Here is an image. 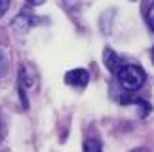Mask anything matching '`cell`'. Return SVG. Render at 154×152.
Wrapping results in <instances>:
<instances>
[{
    "instance_id": "6da1fadb",
    "label": "cell",
    "mask_w": 154,
    "mask_h": 152,
    "mask_svg": "<svg viewBox=\"0 0 154 152\" xmlns=\"http://www.w3.org/2000/svg\"><path fill=\"white\" fill-rule=\"evenodd\" d=\"M116 78H118V82H120V86L124 90L137 91L139 87H143L145 80H146V74L139 65H124L120 68V72L116 74Z\"/></svg>"
},
{
    "instance_id": "7a4b0ae2",
    "label": "cell",
    "mask_w": 154,
    "mask_h": 152,
    "mask_svg": "<svg viewBox=\"0 0 154 152\" xmlns=\"http://www.w3.org/2000/svg\"><path fill=\"white\" fill-rule=\"evenodd\" d=\"M40 23L38 19V15H34L31 14V11H27V10H23L19 15L14 19V23H11V27L15 29V31H19V32H27V31H31L32 27H36Z\"/></svg>"
},
{
    "instance_id": "3957f363",
    "label": "cell",
    "mask_w": 154,
    "mask_h": 152,
    "mask_svg": "<svg viewBox=\"0 0 154 152\" xmlns=\"http://www.w3.org/2000/svg\"><path fill=\"white\" fill-rule=\"evenodd\" d=\"M65 82L72 87H78V90H84L90 82V72L86 68H72L65 74Z\"/></svg>"
},
{
    "instance_id": "277c9868",
    "label": "cell",
    "mask_w": 154,
    "mask_h": 152,
    "mask_svg": "<svg viewBox=\"0 0 154 152\" xmlns=\"http://www.w3.org/2000/svg\"><path fill=\"white\" fill-rule=\"evenodd\" d=\"M103 61H105V67L109 68V72H112V74H118L120 68L126 65V63L120 59V55H118L114 50H110V48H106L103 51Z\"/></svg>"
},
{
    "instance_id": "5b68a950",
    "label": "cell",
    "mask_w": 154,
    "mask_h": 152,
    "mask_svg": "<svg viewBox=\"0 0 154 152\" xmlns=\"http://www.w3.org/2000/svg\"><path fill=\"white\" fill-rule=\"evenodd\" d=\"M36 84V78H34V72L31 71L29 67H23L21 68V76H19V91H21V99H23V105L27 107V97H25V90H31Z\"/></svg>"
},
{
    "instance_id": "8992f818",
    "label": "cell",
    "mask_w": 154,
    "mask_h": 152,
    "mask_svg": "<svg viewBox=\"0 0 154 152\" xmlns=\"http://www.w3.org/2000/svg\"><path fill=\"white\" fill-rule=\"evenodd\" d=\"M84 152H103V147H101V141L99 139H86L84 141Z\"/></svg>"
},
{
    "instance_id": "52a82bcc",
    "label": "cell",
    "mask_w": 154,
    "mask_h": 152,
    "mask_svg": "<svg viewBox=\"0 0 154 152\" xmlns=\"http://www.w3.org/2000/svg\"><path fill=\"white\" fill-rule=\"evenodd\" d=\"M146 23H149L150 32L154 34V2L149 6V10H146Z\"/></svg>"
},
{
    "instance_id": "ba28073f",
    "label": "cell",
    "mask_w": 154,
    "mask_h": 152,
    "mask_svg": "<svg viewBox=\"0 0 154 152\" xmlns=\"http://www.w3.org/2000/svg\"><path fill=\"white\" fill-rule=\"evenodd\" d=\"M6 10H8V0H0V15L6 14Z\"/></svg>"
},
{
    "instance_id": "9c48e42d",
    "label": "cell",
    "mask_w": 154,
    "mask_h": 152,
    "mask_svg": "<svg viewBox=\"0 0 154 152\" xmlns=\"http://www.w3.org/2000/svg\"><path fill=\"white\" fill-rule=\"evenodd\" d=\"M46 2V0H29V4H32V6H42Z\"/></svg>"
},
{
    "instance_id": "30bf717a",
    "label": "cell",
    "mask_w": 154,
    "mask_h": 152,
    "mask_svg": "<svg viewBox=\"0 0 154 152\" xmlns=\"http://www.w3.org/2000/svg\"><path fill=\"white\" fill-rule=\"evenodd\" d=\"M2 68H4V53H2V50H0V72H2Z\"/></svg>"
},
{
    "instance_id": "8fae6325",
    "label": "cell",
    "mask_w": 154,
    "mask_h": 152,
    "mask_svg": "<svg viewBox=\"0 0 154 152\" xmlns=\"http://www.w3.org/2000/svg\"><path fill=\"white\" fill-rule=\"evenodd\" d=\"M131 152H150V150H146V148H135V150H131Z\"/></svg>"
},
{
    "instance_id": "7c38bea8",
    "label": "cell",
    "mask_w": 154,
    "mask_h": 152,
    "mask_svg": "<svg viewBox=\"0 0 154 152\" xmlns=\"http://www.w3.org/2000/svg\"><path fill=\"white\" fill-rule=\"evenodd\" d=\"M152 61H154V48H152Z\"/></svg>"
}]
</instances>
